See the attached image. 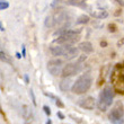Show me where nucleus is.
I'll return each instance as SVG.
<instances>
[{
	"label": "nucleus",
	"mask_w": 124,
	"mask_h": 124,
	"mask_svg": "<svg viewBox=\"0 0 124 124\" xmlns=\"http://www.w3.org/2000/svg\"><path fill=\"white\" fill-rule=\"evenodd\" d=\"M58 116L60 117V120H63V118H64V115L62 114L61 112H58Z\"/></svg>",
	"instance_id": "nucleus-21"
},
{
	"label": "nucleus",
	"mask_w": 124,
	"mask_h": 124,
	"mask_svg": "<svg viewBox=\"0 0 124 124\" xmlns=\"http://www.w3.org/2000/svg\"><path fill=\"white\" fill-rule=\"evenodd\" d=\"M67 45L68 44H58L50 47V52L54 56H63L65 51H67Z\"/></svg>",
	"instance_id": "nucleus-9"
},
{
	"label": "nucleus",
	"mask_w": 124,
	"mask_h": 124,
	"mask_svg": "<svg viewBox=\"0 0 124 124\" xmlns=\"http://www.w3.org/2000/svg\"><path fill=\"white\" fill-rule=\"evenodd\" d=\"M113 97H114V94L112 92V89L109 87H106V88L103 89V92L99 95V99H98V108L101 109V112L107 111L108 108L111 107L112 103H113Z\"/></svg>",
	"instance_id": "nucleus-3"
},
{
	"label": "nucleus",
	"mask_w": 124,
	"mask_h": 124,
	"mask_svg": "<svg viewBox=\"0 0 124 124\" xmlns=\"http://www.w3.org/2000/svg\"><path fill=\"white\" fill-rule=\"evenodd\" d=\"M46 124H51V121H50V120H49V121L46 122Z\"/></svg>",
	"instance_id": "nucleus-28"
},
{
	"label": "nucleus",
	"mask_w": 124,
	"mask_h": 124,
	"mask_svg": "<svg viewBox=\"0 0 124 124\" xmlns=\"http://www.w3.org/2000/svg\"><path fill=\"white\" fill-rule=\"evenodd\" d=\"M82 0H69V3L70 5H73V6H79V5H81Z\"/></svg>",
	"instance_id": "nucleus-16"
},
{
	"label": "nucleus",
	"mask_w": 124,
	"mask_h": 124,
	"mask_svg": "<svg viewBox=\"0 0 124 124\" xmlns=\"http://www.w3.org/2000/svg\"><path fill=\"white\" fill-rule=\"evenodd\" d=\"M80 71H81V65H80V63H68V64H65L64 67H63L61 75L63 78H68V77L77 75V73Z\"/></svg>",
	"instance_id": "nucleus-7"
},
{
	"label": "nucleus",
	"mask_w": 124,
	"mask_h": 124,
	"mask_svg": "<svg viewBox=\"0 0 124 124\" xmlns=\"http://www.w3.org/2000/svg\"><path fill=\"white\" fill-rule=\"evenodd\" d=\"M93 15L94 17L96 18H105V17H107V11L104 9H96L95 11H93Z\"/></svg>",
	"instance_id": "nucleus-13"
},
{
	"label": "nucleus",
	"mask_w": 124,
	"mask_h": 124,
	"mask_svg": "<svg viewBox=\"0 0 124 124\" xmlns=\"http://www.w3.org/2000/svg\"><path fill=\"white\" fill-rule=\"evenodd\" d=\"M109 121L113 124H122L123 123V109H122L121 103H116L115 106L112 108L109 113Z\"/></svg>",
	"instance_id": "nucleus-5"
},
{
	"label": "nucleus",
	"mask_w": 124,
	"mask_h": 124,
	"mask_svg": "<svg viewBox=\"0 0 124 124\" xmlns=\"http://www.w3.org/2000/svg\"><path fill=\"white\" fill-rule=\"evenodd\" d=\"M8 7H9V3L7 2L6 0H1V1H0V9L1 10L7 9Z\"/></svg>",
	"instance_id": "nucleus-15"
},
{
	"label": "nucleus",
	"mask_w": 124,
	"mask_h": 124,
	"mask_svg": "<svg viewBox=\"0 0 124 124\" xmlns=\"http://www.w3.org/2000/svg\"><path fill=\"white\" fill-rule=\"evenodd\" d=\"M92 82H93V79H92V76L89 75V73H85V75L80 76L75 81L73 86H72V88H71L72 93L77 95L85 94L92 87Z\"/></svg>",
	"instance_id": "nucleus-1"
},
{
	"label": "nucleus",
	"mask_w": 124,
	"mask_h": 124,
	"mask_svg": "<svg viewBox=\"0 0 124 124\" xmlns=\"http://www.w3.org/2000/svg\"><path fill=\"white\" fill-rule=\"evenodd\" d=\"M55 3H56V0H53V3H52V6H55Z\"/></svg>",
	"instance_id": "nucleus-27"
},
{
	"label": "nucleus",
	"mask_w": 124,
	"mask_h": 124,
	"mask_svg": "<svg viewBox=\"0 0 124 124\" xmlns=\"http://www.w3.org/2000/svg\"><path fill=\"white\" fill-rule=\"evenodd\" d=\"M54 101H55V104H56V106H58V107H60V108L64 107V105H63V103L61 101V99H60V98H55Z\"/></svg>",
	"instance_id": "nucleus-18"
},
{
	"label": "nucleus",
	"mask_w": 124,
	"mask_h": 124,
	"mask_svg": "<svg viewBox=\"0 0 124 124\" xmlns=\"http://www.w3.org/2000/svg\"><path fill=\"white\" fill-rule=\"evenodd\" d=\"M0 31H1V32H3V31H5V28H3V26H2V24H0Z\"/></svg>",
	"instance_id": "nucleus-23"
},
{
	"label": "nucleus",
	"mask_w": 124,
	"mask_h": 124,
	"mask_svg": "<svg viewBox=\"0 0 124 124\" xmlns=\"http://www.w3.org/2000/svg\"><path fill=\"white\" fill-rule=\"evenodd\" d=\"M88 22H89V17L86 16V15H82V16H80L78 18L77 24H84V23H88Z\"/></svg>",
	"instance_id": "nucleus-14"
},
{
	"label": "nucleus",
	"mask_w": 124,
	"mask_h": 124,
	"mask_svg": "<svg viewBox=\"0 0 124 124\" xmlns=\"http://www.w3.org/2000/svg\"><path fill=\"white\" fill-rule=\"evenodd\" d=\"M79 50H81L84 53H92L94 47L90 42H82L79 44Z\"/></svg>",
	"instance_id": "nucleus-11"
},
{
	"label": "nucleus",
	"mask_w": 124,
	"mask_h": 124,
	"mask_svg": "<svg viewBox=\"0 0 124 124\" xmlns=\"http://www.w3.org/2000/svg\"><path fill=\"white\" fill-rule=\"evenodd\" d=\"M124 67L118 64L114 69V72L112 75V82L114 86V90L118 94H124V70H122Z\"/></svg>",
	"instance_id": "nucleus-2"
},
{
	"label": "nucleus",
	"mask_w": 124,
	"mask_h": 124,
	"mask_svg": "<svg viewBox=\"0 0 124 124\" xmlns=\"http://www.w3.org/2000/svg\"><path fill=\"white\" fill-rule=\"evenodd\" d=\"M78 105L80 107L85 108V109H88V111H92L93 108L95 107V99L92 96H87L85 98H81L79 99Z\"/></svg>",
	"instance_id": "nucleus-8"
},
{
	"label": "nucleus",
	"mask_w": 124,
	"mask_h": 124,
	"mask_svg": "<svg viewBox=\"0 0 124 124\" xmlns=\"http://www.w3.org/2000/svg\"><path fill=\"white\" fill-rule=\"evenodd\" d=\"M16 55H17V58H18V59H20V58H22V56H23V55H20L19 53H16Z\"/></svg>",
	"instance_id": "nucleus-24"
},
{
	"label": "nucleus",
	"mask_w": 124,
	"mask_h": 124,
	"mask_svg": "<svg viewBox=\"0 0 124 124\" xmlns=\"http://www.w3.org/2000/svg\"><path fill=\"white\" fill-rule=\"evenodd\" d=\"M120 5H122V6H124V0H116Z\"/></svg>",
	"instance_id": "nucleus-22"
},
{
	"label": "nucleus",
	"mask_w": 124,
	"mask_h": 124,
	"mask_svg": "<svg viewBox=\"0 0 124 124\" xmlns=\"http://www.w3.org/2000/svg\"><path fill=\"white\" fill-rule=\"evenodd\" d=\"M23 56H25V46L23 45Z\"/></svg>",
	"instance_id": "nucleus-25"
},
{
	"label": "nucleus",
	"mask_w": 124,
	"mask_h": 124,
	"mask_svg": "<svg viewBox=\"0 0 124 124\" xmlns=\"http://www.w3.org/2000/svg\"><path fill=\"white\" fill-rule=\"evenodd\" d=\"M80 39L79 36V32L72 30H65L63 33H61V35L58 39H54L55 44H73L77 43Z\"/></svg>",
	"instance_id": "nucleus-4"
},
{
	"label": "nucleus",
	"mask_w": 124,
	"mask_h": 124,
	"mask_svg": "<svg viewBox=\"0 0 124 124\" xmlns=\"http://www.w3.org/2000/svg\"><path fill=\"white\" fill-rule=\"evenodd\" d=\"M43 109H44V112H45V114L47 115V116L51 115V109H50V107H47V106H43Z\"/></svg>",
	"instance_id": "nucleus-20"
},
{
	"label": "nucleus",
	"mask_w": 124,
	"mask_h": 124,
	"mask_svg": "<svg viewBox=\"0 0 124 124\" xmlns=\"http://www.w3.org/2000/svg\"><path fill=\"white\" fill-rule=\"evenodd\" d=\"M0 55H1V60H2V61H5V62H8V63H9V62H10V60L8 59V58H7L6 53L3 52V51H1V52H0Z\"/></svg>",
	"instance_id": "nucleus-17"
},
{
	"label": "nucleus",
	"mask_w": 124,
	"mask_h": 124,
	"mask_svg": "<svg viewBox=\"0 0 124 124\" xmlns=\"http://www.w3.org/2000/svg\"><path fill=\"white\" fill-rule=\"evenodd\" d=\"M76 56H78V49L75 47V46H71V44H68L67 45V51H65L63 58L67 60H71L75 59Z\"/></svg>",
	"instance_id": "nucleus-10"
},
{
	"label": "nucleus",
	"mask_w": 124,
	"mask_h": 124,
	"mask_svg": "<svg viewBox=\"0 0 124 124\" xmlns=\"http://www.w3.org/2000/svg\"><path fill=\"white\" fill-rule=\"evenodd\" d=\"M25 81H26V84H28V77L27 76H25Z\"/></svg>",
	"instance_id": "nucleus-26"
},
{
	"label": "nucleus",
	"mask_w": 124,
	"mask_h": 124,
	"mask_svg": "<svg viewBox=\"0 0 124 124\" xmlns=\"http://www.w3.org/2000/svg\"><path fill=\"white\" fill-rule=\"evenodd\" d=\"M71 80L68 78H64L63 80H61L59 84V87L61 89L62 92H68L69 89H70V85H71Z\"/></svg>",
	"instance_id": "nucleus-12"
},
{
	"label": "nucleus",
	"mask_w": 124,
	"mask_h": 124,
	"mask_svg": "<svg viewBox=\"0 0 124 124\" xmlns=\"http://www.w3.org/2000/svg\"><path fill=\"white\" fill-rule=\"evenodd\" d=\"M30 96L32 97V101L34 106H36V99H35V95H34V92H33V89H30Z\"/></svg>",
	"instance_id": "nucleus-19"
},
{
	"label": "nucleus",
	"mask_w": 124,
	"mask_h": 124,
	"mask_svg": "<svg viewBox=\"0 0 124 124\" xmlns=\"http://www.w3.org/2000/svg\"><path fill=\"white\" fill-rule=\"evenodd\" d=\"M47 71L52 76L56 77L62 73V69H63V61L60 59H52L47 62Z\"/></svg>",
	"instance_id": "nucleus-6"
}]
</instances>
